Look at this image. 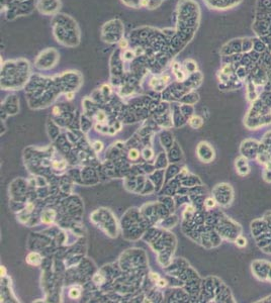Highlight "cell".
I'll return each instance as SVG.
<instances>
[{"label": "cell", "instance_id": "30bf717a", "mask_svg": "<svg viewBox=\"0 0 271 303\" xmlns=\"http://www.w3.org/2000/svg\"><path fill=\"white\" fill-rule=\"evenodd\" d=\"M130 157H131V159H137V158L139 157V154H138V152L136 151V150H133V151H131V153H130Z\"/></svg>", "mask_w": 271, "mask_h": 303}, {"label": "cell", "instance_id": "52a82bcc", "mask_svg": "<svg viewBox=\"0 0 271 303\" xmlns=\"http://www.w3.org/2000/svg\"><path fill=\"white\" fill-rule=\"evenodd\" d=\"M124 59L126 60H131L133 59V58L135 57V55H134V52H132V51H126L124 52Z\"/></svg>", "mask_w": 271, "mask_h": 303}, {"label": "cell", "instance_id": "8fae6325", "mask_svg": "<svg viewBox=\"0 0 271 303\" xmlns=\"http://www.w3.org/2000/svg\"><path fill=\"white\" fill-rule=\"evenodd\" d=\"M97 119H98L99 121H103L104 119H105V114L103 112H98L97 113Z\"/></svg>", "mask_w": 271, "mask_h": 303}, {"label": "cell", "instance_id": "6da1fadb", "mask_svg": "<svg viewBox=\"0 0 271 303\" xmlns=\"http://www.w3.org/2000/svg\"><path fill=\"white\" fill-rule=\"evenodd\" d=\"M236 168H237L238 173H239L241 176L247 175L248 173L250 172V168L248 166L247 158H244V157L239 158L236 161Z\"/></svg>", "mask_w": 271, "mask_h": 303}, {"label": "cell", "instance_id": "277c9868", "mask_svg": "<svg viewBox=\"0 0 271 303\" xmlns=\"http://www.w3.org/2000/svg\"><path fill=\"white\" fill-rule=\"evenodd\" d=\"M236 244L240 248H243V247H245L247 244V241H246V238H243V236H238L236 240Z\"/></svg>", "mask_w": 271, "mask_h": 303}, {"label": "cell", "instance_id": "7c38bea8", "mask_svg": "<svg viewBox=\"0 0 271 303\" xmlns=\"http://www.w3.org/2000/svg\"><path fill=\"white\" fill-rule=\"evenodd\" d=\"M74 96H75L74 92H67L66 93V98H67L68 100H72V99L74 98Z\"/></svg>", "mask_w": 271, "mask_h": 303}, {"label": "cell", "instance_id": "8992f818", "mask_svg": "<svg viewBox=\"0 0 271 303\" xmlns=\"http://www.w3.org/2000/svg\"><path fill=\"white\" fill-rule=\"evenodd\" d=\"M263 176H264V180H265V181L271 183V170L270 169H266V170H265L264 175H263Z\"/></svg>", "mask_w": 271, "mask_h": 303}, {"label": "cell", "instance_id": "ba28073f", "mask_svg": "<svg viewBox=\"0 0 271 303\" xmlns=\"http://www.w3.org/2000/svg\"><path fill=\"white\" fill-rule=\"evenodd\" d=\"M80 295V292L78 291V290H71L70 291V297L71 298H77V297Z\"/></svg>", "mask_w": 271, "mask_h": 303}, {"label": "cell", "instance_id": "7a4b0ae2", "mask_svg": "<svg viewBox=\"0 0 271 303\" xmlns=\"http://www.w3.org/2000/svg\"><path fill=\"white\" fill-rule=\"evenodd\" d=\"M27 262L32 265H39L41 263V257L38 254L32 253L27 257Z\"/></svg>", "mask_w": 271, "mask_h": 303}, {"label": "cell", "instance_id": "4fadbf2b", "mask_svg": "<svg viewBox=\"0 0 271 303\" xmlns=\"http://www.w3.org/2000/svg\"><path fill=\"white\" fill-rule=\"evenodd\" d=\"M165 285H166V283H165L164 280H160V281H159V286L163 287V286H165Z\"/></svg>", "mask_w": 271, "mask_h": 303}, {"label": "cell", "instance_id": "5b68a950", "mask_svg": "<svg viewBox=\"0 0 271 303\" xmlns=\"http://www.w3.org/2000/svg\"><path fill=\"white\" fill-rule=\"evenodd\" d=\"M119 47L121 48V49L126 50L127 48L129 47V42H127L126 39H122L121 40H119Z\"/></svg>", "mask_w": 271, "mask_h": 303}, {"label": "cell", "instance_id": "9c48e42d", "mask_svg": "<svg viewBox=\"0 0 271 303\" xmlns=\"http://www.w3.org/2000/svg\"><path fill=\"white\" fill-rule=\"evenodd\" d=\"M205 205L208 206V208L214 207V200L213 199V198H208V199L206 200V202H205Z\"/></svg>", "mask_w": 271, "mask_h": 303}, {"label": "cell", "instance_id": "3957f363", "mask_svg": "<svg viewBox=\"0 0 271 303\" xmlns=\"http://www.w3.org/2000/svg\"><path fill=\"white\" fill-rule=\"evenodd\" d=\"M189 123H190V125L194 127V128H198V127H200L203 125V119L200 117H198V116H193V117L190 119Z\"/></svg>", "mask_w": 271, "mask_h": 303}, {"label": "cell", "instance_id": "5bb4252c", "mask_svg": "<svg viewBox=\"0 0 271 303\" xmlns=\"http://www.w3.org/2000/svg\"><path fill=\"white\" fill-rule=\"evenodd\" d=\"M151 277H152L153 280H155V281L156 280H158V275L157 274H156V276H155V274H151Z\"/></svg>", "mask_w": 271, "mask_h": 303}]
</instances>
